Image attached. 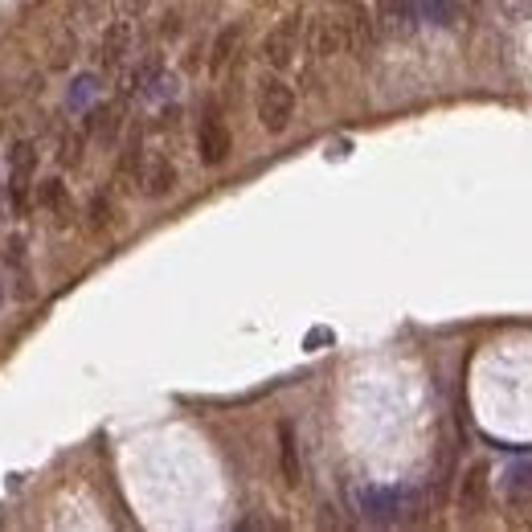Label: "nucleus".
<instances>
[{"mask_svg": "<svg viewBox=\"0 0 532 532\" xmlns=\"http://www.w3.org/2000/svg\"><path fill=\"white\" fill-rule=\"evenodd\" d=\"M291 115H295V91L283 82V78H266L258 86V123L279 136V131L291 127Z\"/></svg>", "mask_w": 532, "mask_h": 532, "instance_id": "f257e3e1", "label": "nucleus"}, {"mask_svg": "<svg viewBox=\"0 0 532 532\" xmlns=\"http://www.w3.org/2000/svg\"><path fill=\"white\" fill-rule=\"evenodd\" d=\"M230 148H234V140H230L226 119H221V111H217V107H205V119H201V131H197V152H201V164H209V168L226 164V160H230Z\"/></svg>", "mask_w": 532, "mask_h": 532, "instance_id": "f03ea898", "label": "nucleus"}, {"mask_svg": "<svg viewBox=\"0 0 532 532\" xmlns=\"http://www.w3.org/2000/svg\"><path fill=\"white\" fill-rule=\"evenodd\" d=\"M299 33H303V17H299V13L283 17L271 33H266V41H262V62L275 66V70L291 66V58H295V50H299Z\"/></svg>", "mask_w": 532, "mask_h": 532, "instance_id": "7ed1b4c3", "label": "nucleus"}, {"mask_svg": "<svg viewBox=\"0 0 532 532\" xmlns=\"http://www.w3.org/2000/svg\"><path fill=\"white\" fill-rule=\"evenodd\" d=\"M33 172H37V148H33V144H17V148L9 152V197H13L17 209L29 205Z\"/></svg>", "mask_w": 532, "mask_h": 532, "instance_id": "20e7f679", "label": "nucleus"}, {"mask_svg": "<svg viewBox=\"0 0 532 532\" xmlns=\"http://www.w3.org/2000/svg\"><path fill=\"white\" fill-rule=\"evenodd\" d=\"M307 50H312L316 58H332V54H344L348 50V37H344V25L336 13H324L312 21V29H307Z\"/></svg>", "mask_w": 532, "mask_h": 532, "instance_id": "39448f33", "label": "nucleus"}, {"mask_svg": "<svg viewBox=\"0 0 532 532\" xmlns=\"http://www.w3.org/2000/svg\"><path fill=\"white\" fill-rule=\"evenodd\" d=\"M140 189L148 197H168L176 189V164L168 156H148L144 172H140Z\"/></svg>", "mask_w": 532, "mask_h": 532, "instance_id": "423d86ee", "label": "nucleus"}, {"mask_svg": "<svg viewBox=\"0 0 532 532\" xmlns=\"http://www.w3.org/2000/svg\"><path fill=\"white\" fill-rule=\"evenodd\" d=\"M483 508H487V467L475 463V467L463 475V487H459V512L479 516Z\"/></svg>", "mask_w": 532, "mask_h": 532, "instance_id": "0eeeda50", "label": "nucleus"}, {"mask_svg": "<svg viewBox=\"0 0 532 532\" xmlns=\"http://www.w3.org/2000/svg\"><path fill=\"white\" fill-rule=\"evenodd\" d=\"M279 467H283L287 487H299V479H303V467H299V442H295V430H291L287 422L279 426Z\"/></svg>", "mask_w": 532, "mask_h": 532, "instance_id": "6e6552de", "label": "nucleus"}, {"mask_svg": "<svg viewBox=\"0 0 532 532\" xmlns=\"http://www.w3.org/2000/svg\"><path fill=\"white\" fill-rule=\"evenodd\" d=\"M127 41H131V25H127V21H115V25L107 29V37H103V46H99V62H103L107 70L123 62Z\"/></svg>", "mask_w": 532, "mask_h": 532, "instance_id": "1a4fd4ad", "label": "nucleus"}, {"mask_svg": "<svg viewBox=\"0 0 532 532\" xmlns=\"http://www.w3.org/2000/svg\"><path fill=\"white\" fill-rule=\"evenodd\" d=\"M238 41H242V25H230V29H221L217 41H213V54H209V70L221 74L230 62H234V50H238Z\"/></svg>", "mask_w": 532, "mask_h": 532, "instance_id": "9d476101", "label": "nucleus"}, {"mask_svg": "<svg viewBox=\"0 0 532 532\" xmlns=\"http://www.w3.org/2000/svg\"><path fill=\"white\" fill-rule=\"evenodd\" d=\"M37 201L46 205V213H54L58 221H66L70 217V193H66V185L62 181H46L37 189Z\"/></svg>", "mask_w": 532, "mask_h": 532, "instance_id": "9b49d317", "label": "nucleus"}, {"mask_svg": "<svg viewBox=\"0 0 532 532\" xmlns=\"http://www.w3.org/2000/svg\"><path fill=\"white\" fill-rule=\"evenodd\" d=\"M414 17V0H381V25L385 29H406Z\"/></svg>", "mask_w": 532, "mask_h": 532, "instance_id": "f8f14e48", "label": "nucleus"}, {"mask_svg": "<svg viewBox=\"0 0 532 532\" xmlns=\"http://www.w3.org/2000/svg\"><path fill=\"white\" fill-rule=\"evenodd\" d=\"M111 217H115V205H111L107 193H99V197L91 201V230H95V234L107 230V226H111Z\"/></svg>", "mask_w": 532, "mask_h": 532, "instance_id": "ddd939ff", "label": "nucleus"}, {"mask_svg": "<svg viewBox=\"0 0 532 532\" xmlns=\"http://www.w3.org/2000/svg\"><path fill=\"white\" fill-rule=\"evenodd\" d=\"M422 13L438 25H451L455 21V0H422Z\"/></svg>", "mask_w": 532, "mask_h": 532, "instance_id": "4468645a", "label": "nucleus"}, {"mask_svg": "<svg viewBox=\"0 0 532 532\" xmlns=\"http://www.w3.org/2000/svg\"><path fill=\"white\" fill-rule=\"evenodd\" d=\"M78 156H82V140H66L62 144V164H74Z\"/></svg>", "mask_w": 532, "mask_h": 532, "instance_id": "2eb2a0df", "label": "nucleus"}, {"mask_svg": "<svg viewBox=\"0 0 532 532\" xmlns=\"http://www.w3.org/2000/svg\"><path fill=\"white\" fill-rule=\"evenodd\" d=\"M176 29H181V17L168 13V17H164V33H176Z\"/></svg>", "mask_w": 532, "mask_h": 532, "instance_id": "dca6fc26", "label": "nucleus"}]
</instances>
